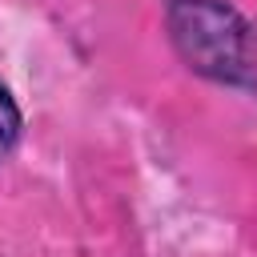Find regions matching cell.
I'll return each instance as SVG.
<instances>
[{
	"label": "cell",
	"mask_w": 257,
	"mask_h": 257,
	"mask_svg": "<svg viewBox=\"0 0 257 257\" xmlns=\"http://www.w3.org/2000/svg\"><path fill=\"white\" fill-rule=\"evenodd\" d=\"M24 141V112H20V100L12 96V88L0 80V165L20 149Z\"/></svg>",
	"instance_id": "2"
},
{
	"label": "cell",
	"mask_w": 257,
	"mask_h": 257,
	"mask_svg": "<svg viewBox=\"0 0 257 257\" xmlns=\"http://www.w3.org/2000/svg\"><path fill=\"white\" fill-rule=\"evenodd\" d=\"M165 40L173 56L201 80L257 92V56H253V24L229 0H165L161 12Z\"/></svg>",
	"instance_id": "1"
}]
</instances>
